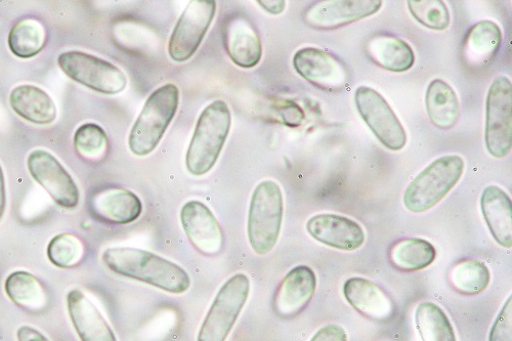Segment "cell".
<instances>
[{
  "label": "cell",
  "mask_w": 512,
  "mask_h": 341,
  "mask_svg": "<svg viewBox=\"0 0 512 341\" xmlns=\"http://www.w3.org/2000/svg\"><path fill=\"white\" fill-rule=\"evenodd\" d=\"M217 3L193 0L181 15L168 44V54L177 63L191 59L199 49L213 19Z\"/></svg>",
  "instance_id": "cell-10"
},
{
  "label": "cell",
  "mask_w": 512,
  "mask_h": 341,
  "mask_svg": "<svg viewBox=\"0 0 512 341\" xmlns=\"http://www.w3.org/2000/svg\"><path fill=\"white\" fill-rule=\"evenodd\" d=\"M18 341H50L44 334L31 326H21L17 331Z\"/></svg>",
  "instance_id": "cell-36"
},
{
  "label": "cell",
  "mask_w": 512,
  "mask_h": 341,
  "mask_svg": "<svg viewBox=\"0 0 512 341\" xmlns=\"http://www.w3.org/2000/svg\"><path fill=\"white\" fill-rule=\"evenodd\" d=\"M491 273L487 266L476 260H464L450 272V282L455 290L465 295L482 293L489 286Z\"/></svg>",
  "instance_id": "cell-30"
},
{
  "label": "cell",
  "mask_w": 512,
  "mask_h": 341,
  "mask_svg": "<svg viewBox=\"0 0 512 341\" xmlns=\"http://www.w3.org/2000/svg\"><path fill=\"white\" fill-rule=\"evenodd\" d=\"M48 258L59 269H72L83 258L84 247L82 242L73 234L62 233L56 235L48 245Z\"/></svg>",
  "instance_id": "cell-32"
},
{
  "label": "cell",
  "mask_w": 512,
  "mask_h": 341,
  "mask_svg": "<svg viewBox=\"0 0 512 341\" xmlns=\"http://www.w3.org/2000/svg\"><path fill=\"white\" fill-rule=\"evenodd\" d=\"M464 167V160L458 155L443 156L432 162L407 187L405 207L415 213L435 207L458 184Z\"/></svg>",
  "instance_id": "cell-5"
},
{
  "label": "cell",
  "mask_w": 512,
  "mask_h": 341,
  "mask_svg": "<svg viewBox=\"0 0 512 341\" xmlns=\"http://www.w3.org/2000/svg\"><path fill=\"white\" fill-rule=\"evenodd\" d=\"M67 311L80 341H117L114 331L99 309L79 289L66 297Z\"/></svg>",
  "instance_id": "cell-18"
},
{
  "label": "cell",
  "mask_w": 512,
  "mask_h": 341,
  "mask_svg": "<svg viewBox=\"0 0 512 341\" xmlns=\"http://www.w3.org/2000/svg\"><path fill=\"white\" fill-rule=\"evenodd\" d=\"M102 261L112 273L172 294H184L191 278L181 266L159 255L134 247H113L103 252Z\"/></svg>",
  "instance_id": "cell-1"
},
{
  "label": "cell",
  "mask_w": 512,
  "mask_h": 341,
  "mask_svg": "<svg viewBox=\"0 0 512 341\" xmlns=\"http://www.w3.org/2000/svg\"><path fill=\"white\" fill-rule=\"evenodd\" d=\"M284 199L280 186L264 181L256 186L251 196L247 235L252 250L266 255L276 246L283 222Z\"/></svg>",
  "instance_id": "cell-4"
},
{
  "label": "cell",
  "mask_w": 512,
  "mask_h": 341,
  "mask_svg": "<svg viewBox=\"0 0 512 341\" xmlns=\"http://www.w3.org/2000/svg\"><path fill=\"white\" fill-rule=\"evenodd\" d=\"M5 290L10 300L26 312L41 313L49 306V296L44 285L29 272L17 271L9 275Z\"/></svg>",
  "instance_id": "cell-25"
},
{
  "label": "cell",
  "mask_w": 512,
  "mask_h": 341,
  "mask_svg": "<svg viewBox=\"0 0 512 341\" xmlns=\"http://www.w3.org/2000/svg\"><path fill=\"white\" fill-rule=\"evenodd\" d=\"M183 229L194 248L206 257L223 250L224 233L212 211L203 202L191 200L181 210Z\"/></svg>",
  "instance_id": "cell-14"
},
{
  "label": "cell",
  "mask_w": 512,
  "mask_h": 341,
  "mask_svg": "<svg viewBox=\"0 0 512 341\" xmlns=\"http://www.w3.org/2000/svg\"><path fill=\"white\" fill-rule=\"evenodd\" d=\"M250 293V280L238 273L220 288L200 327L197 341H227L244 309Z\"/></svg>",
  "instance_id": "cell-6"
},
{
  "label": "cell",
  "mask_w": 512,
  "mask_h": 341,
  "mask_svg": "<svg viewBox=\"0 0 512 341\" xmlns=\"http://www.w3.org/2000/svg\"><path fill=\"white\" fill-rule=\"evenodd\" d=\"M436 257L435 246L420 238L401 240L392 247L390 253L392 264L405 272L429 268L435 262Z\"/></svg>",
  "instance_id": "cell-27"
},
{
  "label": "cell",
  "mask_w": 512,
  "mask_h": 341,
  "mask_svg": "<svg viewBox=\"0 0 512 341\" xmlns=\"http://www.w3.org/2000/svg\"><path fill=\"white\" fill-rule=\"evenodd\" d=\"M511 112V81L505 76H499L491 84L486 104V147L489 153L496 158H504L511 151Z\"/></svg>",
  "instance_id": "cell-8"
},
{
  "label": "cell",
  "mask_w": 512,
  "mask_h": 341,
  "mask_svg": "<svg viewBox=\"0 0 512 341\" xmlns=\"http://www.w3.org/2000/svg\"><path fill=\"white\" fill-rule=\"evenodd\" d=\"M365 49L373 63L391 72H406L415 63L412 48L406 41L396 36L375 35L367 41Z\"/></svg>",
  "instance_id": "cell-23"
},
{
  "label": "cell",
  "mask_w": 512,
  "mask_h": 341,
  "mask_svg": "<svg viewBox=\"0 0 512 341\" xmlns=\"http://www.w3.org/2000/svg\"><path fill=\"white\" fill-rule=\"evenodd\" d=\"M74 148L81 158L100 161L108 151V137L100 125L83 124L75 132Z\"/></svg>",
  "instance_id": "cell-31"
},
{
  "label": "cell",
  "mask_w": 512,
  "mask_h": 341,
  "mask_svg": "<svg viewBox=\"0 0 512 341\" xmlns=\"http://www.w3.org/2000/svg\"><path fill=\"white\" fill-rule=\"evenodd\" d=\"M344 294L351 307L368 319L387 322L395 316L392 298L368 279H349L344 285Z\"/></svg>",
  "instance_id": "cell-19"
},
{
  "label": "cell",
  "mask_w": 512,
  "mask_h": 341,
  "mask_svg": "<svg viewBox=\"0 0 512 341\" xmlns=\"http://www.w3.org/2000/svg\"><path fill=\"white\" fill-rule=\"evenodd\" d=\"M415 322L422 341H457L448 316L432 302H423L417 307Z\"/></svg>",
  "instance_id": "cell-28"
},
{
  "label": "cell",
  "mask_w": 512,
  "mask_h": 341,
  "mask_svg": "<svg viewBox=\"0 0 512 341\" xmlns=\"http://www.w3.org/2000/svg\"><path fill=\"white\" fill-rule=\"evenodd\" d=\"M408 8L413 18L426 28L444 31L450 26L449 10L441 0H410Z\"/></svg>",
  "instance_id": "cell-33"
},
{
  "label": "cell",
  "mask_w": 512,
  "mask_h": 341,
  "mask_svg": "<svg viewBox=\"0 0 512 341\" xmlns=\"http://www.w3.org/2000/svg\"><path fill=\"white\" fill-rule=\"evenodd\" d=\"M502 41L500 27L492 21H481L466 34L463 57L468 66L483 67L498 54Z\"/></svg>",
  "instance_id": "cell-24"
},
{
  "label": "cell",
  "mask_w": 512,
  "mask_h": 341,
  "mask_svg": "<svg viewBox=\"0 0 512 341\" xmlns=\"http://www.w3.org/2000/svg\"><path fill=\"white\" fill-rule=\"evenodd\" d=\"M317 289V277L312 268L297 266L281 282L275 298L274 311L283 319L300 315L310 304Z\"/></svg>",
  "instance_id": "cell-15"
},
{
  "label": "cell",
  "mask_w": 512,
  "mask_h": 341,
  "mask_svg": "<svg viewBox=\"0 0 512 341\" xmlns=\"http://www.w3.org/2000/svg\"><path fill=\"white\" fill-rule=\"evenodd\" d=\"M58 65L70 79L97 93L113 96L126 89L123 71L96 56L69 51L59 56Z\"/></svg>",
  "instance_id": "cell-7"
},
{
  "label": "cell",
  "mask_w": 512,
  "mask_h": 341,
  "mask_svg": "<svg viewBox=\"0 0 512 341\" xmlns=\"http://www.w3.org/2000/svg\"><path fill=\"white\" fill-rule=\"evenodd\" d=\"M426 111L440 130H450L457 123L460 104L455 91L442 79L433 80L426 91Z\"/></svg>",
  "instance_id": "cell-26"
},
{
  "label": "cell",
  "mask_w": 512,
  "mask_h": 341,
  "mask_svg": "<svg viewBox=\"0 0 512 341\" xmlns=\"http://www.w3.org/2000/svg\"><path fill=\"white\" fill-rule=\"evenodd\" d=\"M293 66L298 74L324 92L340 93L349 87L351 75L345 64L320 49L298 51Z\"/></svg>",
  "instance_id": "cell-12"
},
{
  "label": "cell",
  "mask_w": 512,
  "mask_h": 341,
  "mask_svg": "<svg viewBox=\"0 0 512 341\" xmlns=\"http://www.w3.org/2000/svg\"><path fill=\"white\" fill-rule=\"evenodd\" d=\"M309 234L318 242L344 251H355L365 242V232L355 221L323 213L307 223Z\"/></svg>",
  "instance_id": "cell-17"
},
{
  "label": "cell",
  "mask_w": 512,
  "mask_h": 341,
  "mask_svg": "<svg viewBox=\"0 0 512 341\" xmlns=\"http://www.w3.org/2000/svg\"><path fill=\"white\" fill-rule=\"evenodd\" d=\"M259 4L272 15H280L286 8V3L282 2V0H271V2H265V0H263V2H259Z\"/></svg>",
  "instance_id": "cell-38"
},
{
  "label": "cell",
  "mask_w": 512,
  "mask_h": 341,
  "mask_svg": "<svg viewBox=\"0 0 512 341\" xmlns=\"http://www.w3.org/2000/svg\"><path fill=\"white\" fill-rule=\"evenodd\" d=\"M231 123L230 108L222 100L212 102L202 111L186 155V166L192 176H205L215 167Z\"/></svg>",
  "instance_id": "cell-2"
},
{
  "label": "cell",
  "mask_w": 512,
  "mask_h": 341,
  "mask_svg": "<svg viewBox=\"0 0 512 341\" xmlns=\"http://www.w3.org/2000/svg\"><path fill=\"white\" fill-rule=\"evenodd\" d=\"M489 341H512V297L509 296L489 335Z\"/></svg>",
  "instance_id": "cell-34"
},
{
  "label": "cell",
  "mask_w": 512,
  "mask_h": 341,
  "mask_svg": "<svg viewBox=\"0 0 512 341\" xmlns=\"http://www.w3.org/2000/svg\"><path fill=\"white\" fill-rule=\"evenodd\" d=\"M224 45L231 60L242 68H253L261 62L263 46L258 31L243 15L228 18L223 28Z\"/></svg>",
  "instance_id": "cell-16"
},
{
  "label": "cell",
  "mask_w": 512,
  "mask_h": 341,
  "mask_svg": "<svg viewBox=\"0 0 512 341\" xmlns=\"http://www.w3.org/2000/svg\"><path fill=\"white\" fill-rule=\"evenodd\" d=\"M179 103L180 91L173 83L162 85L148 98L128 138L132 153L147 156L157 148L177 114Z\"/></svg>",
  "instance_id": "cell-3"
},
{
  "label": "cell",
  "mask_w": 512,
  "mask_h": 341,
  "mask_svg": "<svg viewBox=\"0 0 512 341\" xmlns=\"http://www.w3.org/2000/svg\"><path fill=\"white\" fill-rule=\"evenodd\" d=\"M357 109L378 141L392 151L402 150L407 135L399 118L378 92L360 87L355 92Z\"/></svg>",
  "instance_id": "cell-9"
},
{
  "label": "cell",
  "mask_w": 512,
  "mask_h": 341,
  "mask_svg": "<svg viewBox=\"0 0 512 341\" xmlns=\"http://www.w3.org/2000/svg\"><path fill=\"white\" fill-rule=\"evenodd\" d=\"M10 105L21 118L37 125L52 124L58 116L57 106L50 95L31 84L15 88L10 95Z\"/></svg>",
  "instance_id": "cell-21"
},
{
  "label": "cell",
  "mask_w": 512,
  "mask_h": 341,
  "mask_svg": "<svg viewBox=\"0 0 512 341\" xmlns=\"http://www.w3.org/2000/svg\"><path fill=\"white\" fill-rule=\"evenodd\" d=\"M46 44V31L35 20L17 22L9 33L8 45L13 55L20 59L36 57Z\"/></svg>",
  "instance_id": "cell-29"
},
{
  "label": "cell",
  "mask_w": 512,
  "mask_h": 341,
  "mask_svg": "<svg viewBox=\"0 0 512 341\" xmlns=\"http://www.w3.org/2000/svg\"><path fill=\"white\" fill-rule=\"evenodd\" d=\"M91 210L98 220L113 225H128L140 219L143 204L134 192L112 188L93 196Z\"/></svg>",
  "instance_id": "cell-20"
},
{
  "label": "cell",
  "mask_w": 512,
  "mask_h": 341,
  "mask_svg": "<svg viewBox=\"0 0 512 341\" xmlns=\"http://www.w3.org/2000/svg\"><path fill=\"white\" fill-rule=\"evenodd\" d=\"M28 172L52 199L65 209L77 207L79 189L62 163L49 151L37 149L27 158Z\"/></svg>",
  "instance_id": "cell-11"
},
{
  "label": "cell",
  "mask_w": 512,
  "mask_h": 341,
  "mask_svg": "<svg viewBox=\"0 0 512 341\" xmlns=\"http://www.w3.org/2000/svg\"><path fill=\"white\" fill-rule=\"evenodd\" d=\"M481 207L495 241L505 248H511L512 203L507 193L497 186L487 187L481 197Z\"/></svg>",
  "instance_id": "cell-22"
},
{
  "label": "cell",
  "mask_w": 512,
  "mask_h": 341,
  "mask_svg": "<svg viewBox=\"0 0 512 341\" xmlns=\"http://www.w3.org/2000/svg\"><path fill=\"white\" fill-rule=\"evenodd\" d=\"M379 0H323L304 14L305 22L317 30H334L373 16L381 9Z\"/></svg>",
  "instance_id": "cell-13"
},
{
  "label": "cell",
  "mask_w": 512,
  "mask_h": 341,
  "mask_svg": "<svg viewBox=\"0 0 512 341\" xmlns=\"http://www.w3.org/2000/svg\"><path fill=\"white\" fill-rule=\"evenodd\" d=\"M311 341H348V335L343 327L329 324L318 330Z\"/></svg>",
  "instance_id": "cell-35"
},
{
  "label": "cell",
  "mask_w": 512,
  "mask_h": 341,
  "mask_svg": "<svg viewBox=\"0 0 512 341\" xmlns=\"http://www.w3.org/2000/svg\"><path fill=\"white\" fill-rule=\"evenodd\" d=\"M7 208L6 179L2 165H0V221L3 220Z\"/></svg>",
  "instance_id": "cell-37"
}]
</instances>
